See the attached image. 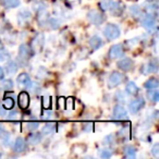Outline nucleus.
Returning <instances> with one entry per match:
<instances>
[{"label": "nucleus", "instance_id": "obj_1", "mask_svg": "<svg viewBox=\"0 0 159 159\" xmlns=\"http://www.w3.org/2000/svg\"><path fill=\"white\" fill-rule=\"evenodd\" d=\"M99 9L102 11H111L113 16H120L122 13V7L119 1L115 0H102L99 2Z\"/></svg>", "mask_w": 159, "mask_h": 159}, {"label": "nucleus", "instance_id": "obj_2", "mask_svg": "<svg viewBox=\"0 0 159 159\" xmlns=\"http://www.w3.org/2000/svg\"><path fill=\"white\" fill-rule=\"evenodd\" d=\"M102 33H104V36L108 40H113V39H117V38L120 37L121 31H120L118 25L113 24V23H108V24L105 26Z\"/></svg>", "mask_w": 159, "mask_h": 159}, {"label": "nucleus", "instance_id": "obj_3", "mask_svg": "<svg viewBox=\"0 0 159 159\" xmlns=\"http://www.w3.org/2000/svg\"><path fill=\"white\" fill-rule=\"evenodd\" d=\"M141 24L145 27L147 31L152 32L157 30V22H156V16L154 13H147L143 16V19L141 20Z\"/></svg>", "mask_w": 159, "mask_h": 159}, {"label": "nucleus", "instance_id": "obj_4", "mask_svg": "<svg viewBox=\"0 0 159 159\" xmlns=\"http://www.w3.org/2000/svg\"><path fill=\"white\" fill-rule=\"evenodd\" d=\"M124 80H125L124 74L118 72V71H113L108 79V89H112L115 87H118L120 84H122L124 82Z\"/></svg>", "mask_w": 159, "mask_h": 159}, {"label": "nucleus", "instance_id": "obj_5", "mask_svg": "<svg viewBox=\"0 0 159 159\" xmlns=\"http://www.w3.org/2000/svg\"><path fill=\"white\" fill-rule=\"evenodd\" d=\"M87 20L94 25H102L106 20V16L102 12L97 11V10H91L87 13Z\"/></svg>", "mask_w": 159, "mask_h": 159}, {"label": "nucleus", "instance_id": "obj_6", "mask_svg": "<svg viewBox=\"0 0 159 159\" xmlns=\"http://www.w3.org/2000/svg\"><path fill=\"white\" fill-rule=\"evenodd\" d=\"M144 106H145V100H144L143 97H139L129 102V110H130L131 113L135 115V113L139 112L144 108Z\"/></svg>", "mask_w": 159, "mask_h": 159}, {"label": "nucleus", "instance_id": "obj_7", "mask_svg": "<svg viewBox=\"0 0 159 159\" xmlns=\"http://www.w3.org/2000/svg\"><path fill=\"white\" fill-rule=\"evenodd\" d=\"M112 117L115 120L122 121V120L128 119V111L122 105H116L112 110Z\"/></svg>", "mask_w": 159, "mask_h": 159}, {"label": "nucleus", "instance_id": "obj_8", "mask_svg": "<svg viewBox=\"0 0 159 159\" xmlns=\"http://www.w3.org/2000/svg\"><path fill=\"white\" fill-rule=\"evenodd\" d=\"M124 55V49L121 44H116L112 45L109 49L108 56L110 59H118V58L122 57Z\"/></svg>", "mask_w": 159, "mask_h": 159}, {"label": "nucleus", "instance_id": "obj_9", "mask_svg": "<svg viewBox=\"0 0 159 159\" xmlns=\"http://www.w3.org/2000/svg\"><path fill=\"white\" fill-rule=\"evenodd\" d=\"M19 60L21 61H24L26 62L30 58L32 57V51H31V48H30L27 45L25 44H22L20 47H19Z\"/></svg>", "mask_w": 159, "mask_h": 159}, {"label": "nucleus", "instance_id": "obj_10", "mask_svg": "<svg viewBox=\"0 0 159 159\" xmlns=\"http://www.w3.org/2000/svg\"><path fill=\"white\" fill-rule=\"evenodd\" d=\"M30 102H31V99H30V95L27 92H21L18 96V104L19 107H20L22 110H25L30 107Z\"/></svg>", "mask_w": 159, "mask_h": 159}, {"label": "nucleus", "instance_id": "obj_11", "mask_svg": "<svg viewBox=\"0 0 159 159\" xmlns=\"http://www.w3.org/2000/svg\"><path fill=\"white\" fill-rule=\"evenodd\" d=\"M117 66L123 72H129V71H131L133 69L134 63H133V60L131 58H122L121 60L118 61Z\"/></svg>", "mask_w": 159, "mask_h": 159}, {"label": "nucleus", "instance_id": "obj_12", "mask_svg": "<svg viewBox=\"0 0 159 159\" xmlns=\"http://www.w3.org/2000/svg\"><path fill=\"white\" fill-rule=\"evenodd\" d=\"M31 19H32V14L27 9H23V10H21V11H19V13H18V23L20 25H22V26L26 25L27 23L31 21Z\"/></svg>", "mask_w": 159, "mask_h": 159}, {"label": "nucleus", "instance_id": "obj_13", "mask_svg": "<svg viewBox=\"0 0 159 159\" xmlns=\"http://www.w3.org/2000/svg\"><path fill=\"white\" fill-rule=\"evenodd\" d=\"M26 141V143H29L30 145H37L43 141V134L39 132H36V131H33V133L29 134Z\"/></svg>", "mask_w": 159, "mask_h": 159}, {"label": "nucleus", "instance_id": "obj_14", "mask_svg": "<svg viewBox=\"0 0 159 159\" xmlns=\"http://www.w3.org/2000/svg\"><path fill=\"white\" fill-rule=\"evenodd\" d=\"M26 146H27V143L23 137H16V142H14V146H13V149L14 152H22L26 149Z\"/></svg>", "mask_w": 159, "mask_h": 159}, {"label": "nucleus", "instance_id": "obj_15", "mask_svg": "<svg viewBox=\"0 0 159 159\" xmlns=\"http://www.w3.org/2000/svg\"><path fill=\"white\" fill-rule=\"evenodd\" d=\"M89 47H91V48L93 49V50H97V49L102 48V39L99 37V36L94 35L93 37H92L91 39H89Z\"/></svg>", "mask_w": 159, "mask_h": 159}, {"label": "nucleus", "instance_id": "obj_16", "mask_svg": "<svg viewBox=\"0 0 159 159\" xmlns=\"http://www.w3.org/2000/svg\"><path fill=\"white\" fill-rule=\"evenodd\" d=\"M157 62H158L157 59L150 60V61L144 66V69H145V72L144 73H145V74L146 73H156L157 71H158V63H157Z\"/></svg>", "mask_w": 159, "mask_h": 159}, {"label": "nucleus", "instance_id": "obj_17", "mask_svg": "<svg viewBox=\"0 0 159 159\" xmlns=\"http://www.w3.org/2000/svg\"><path fill=\"white\" fill-rule=\"evenodd\" d=\"M38 128H39V123L36 121H29L22 124V130L27 131V132H33V131L37 130Z\"/></svg>", "mask_w": 159, "mask_h": 159}, {"label": "nucleus", "instance_id": "obj_18", "mask_svg": "<svg viewBox=\"0 0 159 159\" xmlns=\"http://www.w3.org/2000/svg\"><path fill=\"white\" fill-rule=\"evenodd\" d=\"M145 7L150 13H156L158 10V1L157 0H146Z\"/></svg>", "mask_w": 159, "mask_h": 159}, {"label": "nucleus", "instance_id": "obj_19", "mask_svg": "<svg viewBox=\"0 0 159 159\" xmlns=\"http://www.w3.org/2000/svg\"><path fill=\"white\" fill-rule=\"evenodd\" d=\"M125 92L131 96H136L139 94V89L137 87V85L134 82H129L125 86Z\"/></svg>", "mask_w": 159, "mask_h": 159}, {"label": "nucleus", "instance_id": "obj_20", "mask_svg": "<svg viewBox=\"0 0 159 159\" xmlns=\"http://www.w3.org/2000/svg\"><path fill=\"white\" fill-rule=\"evenodd\" d=\"M1 5L7 9H14L21 5V0H1Z\"/></svg>", "mask_w": 159, "mask_h": 159}, {"label": "nucleus", "instance_id": "obj_21", "mask_svg": "<svg viewBox=\"0 0 159 159\" xmlns=\"http://www.w3.org/2000/svg\"><path fill=\"white\" fill-rule=\"evenodd\" d=\"M30 81H31V79H30V75L27 74V73H25V72L21 73V74L18 75V77H16V82H18V84L19 85H23V86H26V85L30 83Z\"/></svg>", "mask_w": 159, "mask_h": 159}, {"label": "nucleus", "instance_id": "obj_22", "mask_svg": "<svg viewBox=\"0 0 159 159\" xmlns=\"http://www.w3.org/2000/svg\"><path fill=\"white\" fill-rule=\"evenodd\" d=\"M19 66H18V63L13 60H8V63L6 64V70H7V73L8 74H14V73L18 71Z\"/></svg>", "mask_w": 159, "mask_h": 159}, {"label": "nucleus", "instance_id": "obj_23", "mask_svg": "<svg viewBox=\"0 0 159 159\" xmlns=\"http://www.w3.org/2000/svg\"><path fill=\"white\" fill-rule=\"evenodd\" d=\"M159 86V83H158V80L155 79V77H150L144 83V87L146 89H158Z\"/></svg>", "mask_w": 159, "mask_h": 159}, {"label": "nucleus", "instance_id": "obj_24", "mask_svg": "<svg viewBox=\"0 0 159 159\" xmlns=\"http://www.w3.org/2000/svg\"><path fill=\"white\" fill-rule=\"evenodd\" d=\"M56 130H57V124L48 123V124H46V125H44V128H43V130H42V134L50 135V134H52V133H55Z\"/></svg>", "mask_w": 159, "mask_h": 159}, {"label": "nucleus", "instance_id": "obj_25", "mask_svg": "<svg viewBox=\"0 0 159 159\" xmlns=\"http://www.w3.org/2000/svg\"><path fill=\"white\" fill-rule=\"evenodd\" d=\"M129 10H130V14L134 19H139V18H141V16H142V9H141V7H139V6L132 5V6H130Z\"/></svg>", "mask_w": 159, "mask_h": 159}, {"label": "nucleus", "instance_id": "obj_26", "mask_svg": "<svg viewBox=\"0 0 159 159\" xmlns=\"http://www.w3.org/2000/svg\"><path fill=\"white\" fill-rule=\"evenodd\" d=\"M124 156L126 157V158H135L136 157V148L133 147V146L129 145V146H125L124 147Z\"/></svg>", "mask_w": 159, "mask_h": 159}, {"label": "nucleus", "instance_id": "obj_27", "mask_svg": "<svg viewBox=\"0 0 159 159\" xmlns=\"http://www.w3.org/2000/svg\"><path fill=\"white\" fill-rule=\"evenodd\" d=\"M118 135H119L120 137H122V139H128L129 137H130L131 135V126H130V123H128L125 126H123V128L121 129V130L118 132Z\"/></svg>", "mask_w": 159, "mask_h": 159}, {"label": "nucleus", "instance_id": "obj_28", "mask_svg": "<svg viewBox=\"0 0 159 159\" xmlns=\"http://www.w3.org/2000/svg\"><path fill=\"white\" fill-rule=\"evenodd\" d=\"M44 43H45V37H44V34H38L33 40V47L34 48H42L44 46Z\"/></svg>", "mask_w": 159, "mask_h": 159}, {"label": "nucleus", "instance_id": "obj_29", "mask_svg": "<svg viewBox=\"0 0 159 159\" xmlns=\"http://www.w3.org/2000/svg\"><path fill=\"white\" fill-rule=\"evenodd\" d=\"M47 21H48V24L51 30L59 29L60 25H61V21H60V19H58V18H49Z\"/></svg>", "mask_w": 159, "mask_h": 159}, {"label": "nucleus", "instance_id": "obj_30", "mask_svg": "<svg viewBox=\"0 0 159 159\" xmlns=\"http://www.w3.org/2000/svg\"><path fill=\"white\" fill-rule=\"evenodd\" d=\"M147 97L149 98V100L154 102H157L159 100V93L157 91V89H148L147 92Z\"/></svg>", "mask_w": 159, "mask_h": 159}, {"label": "nucleus", "instance_id": "obj_31", "mask_svg": "<svg viewBox=\"0 0 159 159\" xmlns=\"http://www.w3.org/2000/svg\"><path fill=\"white\" fill-rule=\"evenodd\" d=\"M2 107L7 110V109H13L14 107V99L12 97H5L2 100Z\"/></svg>", "mask_w": 159, "mask_h": 159}, {"label": "nucleus", "instance_id": "obj_32", "mask_svg": "<svg viewBox=\"0 0 159 159\" xmlns=\"http://www.w3.org/2000/svg\"><path fill=\"white\" fill-rule=\"evenodd\" d=\"M14 87V83L12 80H5L2 83H1V89H3L5 91L9 92V91H12Z\"/></svg>", "mask_w": 159, "mask_h": 159}, {"label": "nucleus", "instance_id": "obj_33", "mask_svg": "<svg viewBox=\"0 0 159 159\" xmlns=\"http://www.w3.org/2000/svg\"><path fill=\"white\" fill-rule=\"evenodd\" d=\"M42 106L45 109H49L51 107V97L49 96H44L42 98Z\"/></svg>", "mask_w": 159, "mask_h": 159}, {"label": "nucleus", "instance_id": "obj_34", "mask_svg": "<svg viewBox=\"0 0 159 159\" xmlns=\"http://www.w3.org/2000/svg\"><path fill=\"white\" fill-rule=\"evenodd\" d=\"M99 156L102 157V158H110L111 156H112V150L109 149V148H105V149H102L100 150V154Z\"/></svg>", "mask_w": 159, "mask_h": 159}, {"label": "nucleus", "instance_id": "obj_35", "mask_svg": "<svg viewBox=\"0 0 159 159\" xmlns=\"http://www.w3.org/2000/svg\"><path fill=\"white\" fill-rule=\"evenodd\" d=\"M113 142H115V135L113 134L107 135V136L102 139V144H104V145H111V144H113Z\"/></svg>", "mask_w": 159, "mask_h": 159}, {"label": "nucleus", "instance_id": "obj_36", "mask_svg": "<svg viewBox=\"0 0 159 159\" xmlns=\"http://www.w3.org/2000/svg\"><path fill=\"white\" fill-rule=\"evenodd\" d=\"M19 118H20V115H19V112L16 110L11 111V112L8 115V119H9L10 121H18Z\"/></svg>", "mask_w": 159, "mask_h": 159}, {"label": "nucleus", "instance_id": "obj_37", "mask_svg": "<svg viewBox=\"0 0 159 159\" xmlns=\"http://www.w3.org/2000/svg\"><path fill=\"white\" fill-rule=\"evenodd\" d=\"M1 139H2L3 145H5V146H9L10 134H9V133H2V134H1Z\"/></svg>", "mask_w": 159, "mask_h": 159}, {"label": "nucleus", "instance_id": "obj_38", "mask_svg": "<svg viewBox=\"0 0 159 159\" xmlns=\"http://www.w3.org/2000/svg\"><path fill=\"white\" fill-rule=\"evenodd\" d=\"M73 107H74V99L73 98L66 99V106H64V108L68 109V110H71V109H73Z\"/></svg>", "mask_w": 159, "mask_h": 159}, {"label": "nucleus", "instance_id": "obj_39", "mask_svg": "<svg viewBox=\"0 0 159 159\" xmlns=\"http://www.w3.org/2000/svg\"><path fill=\"white\" fill-rule=\"evenodd\" d=\"M152 154L155 158H159V144L158 143H156L152 147Z\"/></svg>", "mask_w": 159, "mask_h": 159}, {"label": "nucleus", "instance_id": "obj_40", "mask_svg": "<svg viewBox=\"0 0 159 159\" xmlns=\"http://www.w3.org/2000/svg\"><path fill=\"white\" fill-rule=\"evenodd\" d=\"M93 126H94L93 123H85L84 125H83L82 130L84 131V132H86V133L93 132Z\"/></svg>", "mask_w": 159, "mask_h": 159}, {"label": "nucleus", "instance_id": "obj_41", "mask_svg": "<svg viewBox=\"0 0 159 159\" xmlns=\"http://www.w3.org/2000/svg\"><path fill=\"white\" fill-rule=\"evenodd\" d=\"M64 106H66V98H63V97L58 98V102H57V107H58V108L63 109Z\"/></svg>", "mask_w": 159, "mask_h": 159}, {"label": "nucleus", "instance_id": "obj_42", "mask_svg": "<svg viewBox=\"0 0 159 159\" xmlns=\"http://www.w3.org/2000/svg\"><path fill=\"white\" fill-rule=\"evenodd\" d=\"M43 118H44V119H46V120L51 119V118H52V111L46 109V111H44V112H43Z\"/></svg>", "mask_w": 159, "mask_h": 159}, {"label": "nucleus", "instance_id": "obj_43", "mask_svg": "<svg viewBox=\"0 0 159 159\" xmlns=\"http://www.w3.org/2000/svg\"><path fill=\"white\" fill-rule=\"evenodd\" d=\"M43 74V77L45 76V75L47 74V70L45 68H43V66H40L39 69H38V72H37V76L40 77V75Z\"/></svg>", "mask_w": 159, "mask_h": 159}, {"label": "nucleus", "instance_id": "obj_44", "mask_svg": "<svg viewBox=\"0 0 159 159\" xmlns=\"http://www.w3.org/2000/svg\"><path fill=\"white\" fill-rule=\"evenodd\" d=\"M5 116H7V113H6V109L2 107V105L0 104V117H5Z\"/></svg>", "mask_w": 159, "mask_h": 159}, {"label": "nucleus", "instance_id": "obj_45", "mask_svg": "<svg viewBox=\"0 0 159 159\" xmlns=\"http://www.w3.org/2000/svg\"><path fill=\"white\" fill-rule=\"evenodd\" d=\"M3 76H5V73H3L2 68H0V80H2Z\"/></svg>", "mask_w": 159, "mask_h": 159}, {"label": "nucleus", "instance_id": "obj_46", "mask_svg": "<svg viewBox=\"0 0 159 159\" xmlns=\"http://www.w3.org/2000/svg\"><path fill=\"white\" fill-rule=\"evenodd\" d=\"M2 133H3V128H2V125L0 124V135L2 134Z\"/></svg>", "mask_w": 159, "mask_h": 159}, {"label": "nucleus", "instance_id": "obj_47", "mask_svg": "<svg viewBox=\"0 0 159 159\" xmlns=\"http://www.w3.org/2000/svg\"><path fill=\"white\" fill-rule=\"evenodd\" d=\"M1 49H3V47H2V43H1V40H0V50Z\"/></svg>", "mask_w": 159, "mask_h": 159}]
</instances>
